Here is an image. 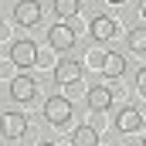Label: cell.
I'll use <instances>...</instances> for the list:
<instances>
[{
  "label": "cell",
  "mask_w": 146,
  "mask_h": 146,
  "mask_svg": "<svg viewBox=\"0 0 146 146\" xmlns=\"http://www.w3.org/2000/svg\"><path fill=\"white\" fill-rule=\"evenodd\" d=\"M24 133H27V115H24V112L7 109L3 115H0V136H3V139L14 143V139H21Z\"/></svg>",
  "instance_id": "1"
},
{
  "label": "cell",
  "mask_w": 146,
  "mask_h": 146,
  "mask_svg": "<svg viewBox=\"0 0 146 146\" xmlns=\"http://www.w3.org/2000/svg\"><path fill=\"white\" fill-rule=\"evenodd\" d=\"M44 119H48L51 126H65V122L72 119V102H68L65 95H51V99L44 102Z\"/></svg>",
  "instance_id": "2"
},
{
  "label": "cell",
  "mask_w": 146,
  "mask_h": 146,
  "mask_svg": "<svg viewBox=\"0 0 146 146\" xmlns=\"http://www.w3.org/2000/svg\"><path fill=\"white\" fill-rule=\"evenodd\" d=\"M10 61L17 65V68H31L37 61V44L31 37H21V41H14L10 44Z\"/></svg>",
  "instance_id": "3"
},
{
  "label": "cell",
  "mask_w": 146,
  "mask_h": 146,
  "mask_svg": "<svg viewBox=\"0 0 146 146\" xmlns=\"http://www.w3.org/2000/svg\"><path fill=\"white\" fill-rule=\"evenodd\" d=\"M48 44L54 51H72L75 48V27H68L65 21L54 24V27H48Z\"/></svg>",
  "instance_id": "4"
},
{
  "label": "cell",
  "mask_w": 146,
  "mask_h": 146,
  "mask_svg": "<svg viewBox=\"0 0 146 146\" xmlns=\"http://www.w3.org/2000/svg\"><path fill=\"white\" fill-rule=\"evenodd\" d=\"M54 82H58V85H75V82H82V65L65 54V58L54 65Z\"/></svg>",
  "instance_id": "5"
},
{
  "label": "cell",
  "mask_w": 146,
  "mask_h": 146,
  "mask_svg": "<svg viewBox=\"0 0 146 146\" xmlns=\"http://www.w3.org/2000/svg\"><path fill=\"white\" fill-rule=\"evenodd\" d=\"M14 21H17L21 27H34L37 21H41V3H37V0H21V3L14 7Z\"/></svg>",
  "instance_id": "6"
},
{
  "label": "cell",
  "mask_w": 146,
  "mask_h": 146,
  "mask_svg": "<svg viewBox=\"0 0 146 146\" xmlns=\"http://www.w3.org/2000/svg\"><path fill=\"white\" fill-rule=\"evenodd\" d=\"M34 92H37V82L31 75H17V78L10 82V99H14V102H31Z\"/></svg>",
  "instance_id": "7"
},
{
  "label": "cell",
  "mask_w": 146,
  "mask_h": 146,
  "mask_svg": "<svg viewBox=\"0 0 146 146\" xmlns=\"http://www.w3.org/2000/svg\"><path fill=\"white\" fill-rule=\"evenodd\" d=\"M115 31H119V21H112V17H106V14L92 17V27H88L92 41H109V37H115Z\"/></svg>",
  "instance_id": "8"
},
{
  "label": "cell",
  "mask_w": 146,
  "mask_h": 146,
  "mask_svg": "<svg viewBox=\"0 0 146 146\" xmlns=\"http://www.w3.org/2000/svg\"><path fill=\"white\" fill-rule=\"evenodd\" d=\"M115 129H119V133H139V129H143V112L139 109H119Z\"/></svg>",
  "instance_id": "9"
},
{
  "label": "cell",
  "mask_w": 146,
  "mask_h": 146,
  "mask_svg": "<svg viewBox=\"0 0 146 146\" xmlns=\"http://www.w3.org/2000/svg\"><path fill=\"white\" fill-rule=\"evenodd\" d=\"M85 102H88V109H95V112L109 109V106H112V88H109V85H92L88 95H85Z\"/></svg>",
  "instance_id": "10"
},
{
  "label": "cell",
  "mask_w": 146,
  "mask_h": 146,
  "mask_svg": "<svg viewBox=\"0 0 146 146\" xmlns=\"http://www.w3.org/2000/svg\"><path fill=\"white\" fill-rule=\"evenodd\" d=\"M102 75H106V78H122V75H126V58L115 54V51H109V58H106V65H102Z\"/></svg>",
  "instance_id": "11"
},
{
  "label": "cell",
  "mask_w": 146,
  "mask_h": 146,
  "mask_svg": "<svg viewBox=\"0 0 146 146\" xmlns=\"http://www.w3.org/2000/svg\"><path fill=\"white\" fill-rule=\"evenodd\" d=\"M95 143H99V136H95L92 126H78L72 133V146H95Z\"/></svg>",
  "instance_id": "12"
},
{
  "label": "cell",
  "mask_w": 146,
  "mask_h": 146,
  "mask_svg": "<svg viewBox=\"0 0 146 146\" xmlns=\"http://www.w3.org/2000/svg\"><path fill=\"white\" fill-rule=\"evenodd\" d=\"M126 44H129V51L146 54V27H133V31L126 34Z\"/></svg>",
  "instance_id": "13"
},
{
  "label": "cell",
  "mask_w": 146,
  "mask_h": 146,
  "mask_svg": "<svg viewBox=\"0 0 146 146\" xmlns=\"http://www.w3.org/2000/svg\"><path fill=\"white\" fill-rule=\"evenodd\" d=\"M54 10H58V17H75L82 10V0H54Z\"/></svg>",
  "instance_id": "14"
},
{
  "label": "cell",
  "mask_w": 146,
  "mask_h": 146,
  "mask_svg": "<svg viewBox=\"0 0 146 146\" xmlns=\"http://www.w3.org/2000/svg\"><path fill=\"white\" fill-rule=\"evenodd\" d=\"M136 88L146 95V68H139V72H136Z\"/></svg>",
  "instance_id": "15"
},
{
  "label": "cell",
  "mask_w": 146,
  "mask_h": 146,
  "mask_svg": "<svg viewBox=\"0 0 146 146\" xmlns=\"http://www.w3.org/2000/svg\"><path fill=\"white\" fill-rule=\"evenodd\" d=\"M139 14H143V21H146V0H139Z\"/></svg>",
  "instance_id": "16"
},
{
  "label": "cell",
  "mask_w": 146,
  "mask_h": 146,
  "mask_svg": "<svg viewBox=\"0 0 146 146\" xmlns=\"http://www.w3.org/2000/svg\"><path fill=\"white\" fill-rule=\"evenodd\" d=\"M37 146H58V143H37Z\"/></svg>",
  "instance_id": "17"
},
{
  "label": "cell",
  "mask_w": 146,
  "mask_h": 146,
  "mask_svg": "<svg viewBox=\"0 0 146 146\" xmlns=\"http://www.w3.org/2000/svg\"><path fill=\"white\" fill-rule=\"evenodd\" d=\"M109 3H126V0H109Z\"/></svg>",
  "instance_id": "18"
},
{
  "label": "cell",
  "mask_w": 146,
  "mask_h": 146,
  "mask_svg": "<svg viewBox=\"0 0 146 146\" xmlns=\"http://www.w3.org/2000/svg\"><path fill=\"white\" fill-rule=\"evenodd\" d=\"M143 146H146V136H143Z\"/></svg>",
  "instance_id": "19"
},
{
  "label": "cell",
  "mask_w": 146,
  "mask_h": 146,
  "mask_svg": "<svg viewBox=\"0 0 146 146\" xmlns=\"http://www.w3.org/2000/svg\"><path fill=\"white\" fill-rule=\"evenodd\" d=\"M0 24H3V21H0Z\"/></svg>",
  "instance_id": "20"
}]
</instances>
